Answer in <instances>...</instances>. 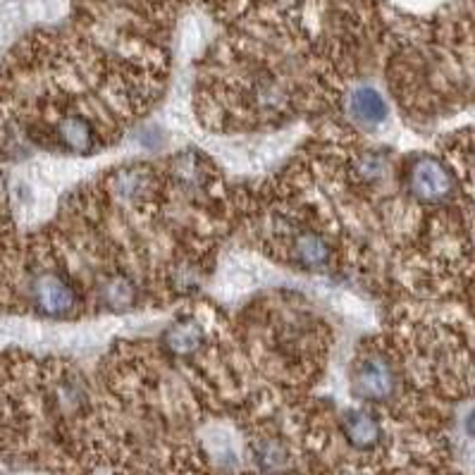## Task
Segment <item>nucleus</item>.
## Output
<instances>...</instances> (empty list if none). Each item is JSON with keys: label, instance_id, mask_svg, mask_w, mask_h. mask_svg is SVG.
Here are the masks:
<instances>
[{"label": "nucleus", "instance_id": "f257e3e1", "mask_svg": "<svg viewBox=\"0 0 475 475\" xmlns=\"http://www.w3.org/2000/svg\"><path fill=\"white\" fill-rule=\"evenodd\" d=\"M454 177L449 167L432 155H418L406 167V189L420 204H445L454 196Z\"/></svg>", "mask_w": 475, "mask_h": 475}, {"label": "nucleus", "instance_id": "f03ea898", "mask_svg": "<svg viewBox=\"0 0 475 475\" xmlns=\"http://www.w3.org/2000/svg\"><path fill=\"white\" fill-rule=\"evenodd\" d=\"M29 297L34 309L48 318H69L77 311L75 284L58 270H38L31 275Z\"/></svg>", "mask_w": 475, "mask_h": 475}, {"label": "nucleus", "instance_id": "7ed1b4c3", "mask_svg": "<svg viewBox=\"0 0 475 475\" xmlns=\"http://www.w3.org/2000/svg\"><path fill=\"white\" fill-rule=\"evenodd\" d=\"M354 392L365 401H385L396 392V373L383 354H368L352 375Z\"/></svg>", "mask_w": 475, "mask_h": 475}, {"label": "nucleus", "instance_id": "20e7f679", "mask_svg": "<svg viewBox=\"0 0 475 475\" xmlns=\"http://www.w3.org/2000/svg\"><path fill=\"white\" fill-rule=\"evenodd\" d=\"M53 139L62 151L75 155H89L96 149V132H93L91 120L79 112H69L58 120L53 127Z\"/></svg>", "mask_w": 475, "mask_h": 475}, {"label": "nucleus", "instance_id": "39448f33", "mask_svg": "<svg viewBox=\"0 0 475 475\" xmlns=\"http://www.w3.org/2000/svg\"><path fill=\"white\" fill-rule=\"evenodd\" d=\"M291 259L303 270L321 272L330 266L332 248H330L325 237L303 229V232H297V235L291 237Z\"/></svg>", "mask_w": 475, "mask_h": 475}, {"label": "nucleus", "instance_id": "423d86ee", "mask_svg": "<svg viewBox=\"0 0 475 475\" xmlns=\"http://www.w3.org/2000/svg\"><path fill=\"white\" fill-rule=\"evenodd\" d=\"M344 438L354 449H375L383 442V426L373 411L352 408L344 416Z\"/></svg>", "mask_w": 475, "mask_h": 475}, {"label": "nucleus", "instance_id": "0eeeda50", "mask_svg": "<svg viewBox=\"0 0 475 475\" xmlns=\"http://www.w3.org/2000/svg\"><path fill=\"white\" fill-rule=\"evenodd\" d=\"M206 342L204 327L198 325L194 318H182L179 322H174L173 327H167L165 332V346L167 352L174 354V356H192L196 354Z\"/></svg>", "mask_w": 475, "mask_h": 475}, {"label": "nucleus", "instance_id": "6e6552de", "mask_svg": "<svg viewBox=\"0 0 475 475\" xmlns=\"http://www.w3.org/2000/svg\"><path fill=\"white\" fill-rule=\"evenodd\" d=\"M99 299L105 309L130 311L139 301V291H136L134 280H130L122 272H115L99 284Z\"/></svg>", "mask_w": 475, "mask_h": 475}, {"label": "nucleus", "instance_id": "1a4fd4ad", "mask_svg": "<svg viewBox=\"0 0 475 475\" xmlns=\"http://www.w3.org/2000/svg\"><path fill=\"white\" fill-rule=\"evenodd\" d=\"M153 177L146 167H127L112 177V194L124 204H139L149 196Z\"/></svg>", "mask_w": 475, "mask_h": 475}, {"label": "nucleus", "instance_id": "9d476101", "mask_svg": "<svg viewBox=\"0 0 475 475\" xmlns=\"http://www.w3.org/2000/svg\"><path fill=\"white\" fill-rule=\"evenodd\" d=\"M349 111H352L354 120L365 127H375L387 118V103L373 87L356 89L349 99Z\"/></svg>", "mask_w": 475, "mask_h": 475}, {"label": "nucleus", "instance_id": "9b49d317", "mask_svg": "<svg viewBox=\"0 0 475 475\" xmlns=\"http://www.w3.org/2000/svg\"><path fill=\"white\" fill-rule=\"evenodd\" d=\"M253 463L263 473H280L290 466V449L278 438H260L253 442Z\"/></svg>", "mask_w": 475, "mask_h": 475}, {"label": "nucleus", "instance_id": "f8f14e48", "mask_svg": "<svg viewBox=\"0 0 475 475\" xmlns=\"http://www.w3.org/2000/svg\"><path fill=\"white\" fill-rule=\"evenodd\" d=\"M174 174L186 189H204L206 182H208V174H206L204 161L198 158L196 153H185L174 163Z\"/></svg>", "mask_w": 475, "mask_h": 475}, {"label": "nucleus", "instance_id": "ddd939ff", "mask_svg": "<svg viewBox=\"0 0 475 475\" xmlns=\"http://www.w3.org/2000/svg\"><path fill=\"white\" fill-rule=\"evenodd\" d=\"M352 173L358 182L373 185L377 179H383L387 173V161L380 153H361L352 163Z\"/></svg>", "mask_w": 475, "mask_h": 475}, {"label": "nucleus", "instance_id": "4468645a", "mask_svg": "<svg viewBox=\"0 0 475 475\" xmlns=\"http://www.w3.org/2000/svg\"><path fill=\"white\" fill-rule=\"evenodd\" d=\"M198 282H201V275H198V268L192 266V263H182L173 272V284L182 291L194 290V287H198Z\"/></svg>", "mask_w": 475, "mask_h": 475}, {"label": "nucleus", "instance_id": "2eb2a0df", "mask_svg": "<svg viewBox=\"0 0 475 475\" xmlns=\"http://www.w3.org/2000/svg\"><path fill=\"white\" fill-rule=\"evenodd\" d=\"M466 432H469L470 438L475 439V408L470 411L469 416H466Z\"/></svg>", "mask_w": 475, "mask_h": 475}]
</instances>
